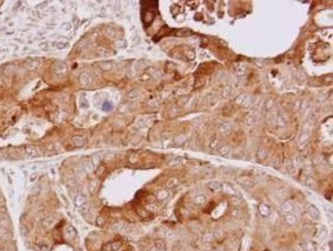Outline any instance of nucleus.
I'll use <instances>...</instances> for the list:
<instances>
[{
    "instance_id": "1a4fd4ad",
    "label": "nucleus",
    "mask_w": 333,
    "mask_h": 251,
    "mask_svg": "<svg viewBox=\"0 0 333 251\" xmlns=\"http://www.w3.org/2000/svg\"><path fill=\"white\" fill-rule=\"evenodd\" d=\"M259 209H260V213L263 215H268L269 214V210L270 209H269V207L266 206V205H261Z\"/></svg>"
},
{
    "instance_id": "6e6552de",
    "label": "nucleus",
    "mask_w": 333,
    "mask_h": 251,
    "mask_svg": "<svg viewBox=\"0 0 333 251\" xmlns=\"http://www.w3.org/2000/svg\"><path fill=\"white\" fill-rule=\"evenodd\" d=\"M282 210H283L284 212H290L292 210V205L290 203L283 204V206H282Z\"/></svg>"
},
{
    "instance_id": "9b49d317",
    "label": "nucleus",
    "mask_w": 333,
    "mask_h": 251,
    "mask_svg": "<svg viewBox=\"0 0 333 251\" xmlns=\"http://www.w3.org/2000/svg\"><path fill=\"white\" fill-rule=\"evenodd\" d=\"M228 148H223L222 150H220V152H222V153L223 154H227V152H228Z\"/></svg>"
},
{
    "instance_id": "f8f14e48",
    "label": "nucleus",
    "mask_w": 333,
    "mask_h": 251,
    "mask_svg": "<svg viewBox=\"0 0 333 251\" xmlns=\"http://www.w3.org/2000/svg\"><path fill=\"white\" fill-rule=\"evenodd\" d=\"M258 155L260 156V158H261V157H263V158H264V156H266V154H264V151H263V152L259 151V154H258Z\"/></svg>"
},
{
    "instance_id": "7ed1b4c3",
    "label": "nucleus",
    "mask_w": 333,
    "mask_h": 251,
    "mask_svg": "<svg viewBox=\"0 0 333 251\" xmlns=\"http://www.w3.org/2000/svg\"><path fill=\"white\" fill-rule=\"evenodd\" d=\"M121 242L119 241H115V242H112L110 244V251H117L121 248Z\"/></svg>"
},
{
    "instance_id": "f03ea898",
    "label": "nucleus",
    "mask_w": 333,
    "mask_h": 251,
    "mask_svg": "<svg viewBox=\"0 0 333 251\" xmlns=\"http://www.w3.org/2000/svg\"><path fill=\"white\" fill-rule=\"evenodd\" d=\"M310 214H311L313 218H315V219H319L320 218V212L315 206L310 207Z\"/></svg>"
},
{
    "instance_id": "f257e3e1",
    "label": "nucleus",
    "mask_w": 333,
    "mask_h": 251,
    "mask_svg": "<svg viewBox=\"0 0 333 251\" xmlns=\"http://www.w3.org/2000/svg\"><path fill=\"white\" fill-rule=\"evenodd\" d=\"M154 244H155V247H156L159 251L166 250V243H165V241L163 239H160V238L159 239H155Z\"/></svg>"
},
{
    "instance_id": "0eeeda50",
    "label": "nucleus",
    "mask_w": 333,
    "mask_h": 251,
    "mask_svg": "<svg viewBox=\"0 0 333 251\" xmlns=\"http://www.w3.org/2000/svg\"><path fill=\"white\" fill-rule=\"evenodd\" d=\"M212 240H213V236L210 235V234L204 235L203 236V238H202V241L204 243H210V242H212Z\"/></svg>"
},
{
    "instance_id": "39448f33",
    "label": "nucleus",
    "mask_w": 333,
    "mask_h": 251,
    "mask_svg": "<svg viewBox=\"0 0 333 251\" xmlns=\"http://www.w3.org/2000/svg\"><path fill=\"white\" fill-rule=\"evenodd\" d=\"M286 222L289 225H293L297 222V219L295 216H293V215H289V216L286 217Z\"/></svg>"
},
{
    "instance_id": "20e7f679",
    "label": "nucleus",
    "mask_w": 333,
    "mask_h": 251,
    "mask_svg": "<svg viewBox=\"0 0 333 251\" xmlns=\"http://www.w3.org/2000/svg\"><path fill=\"white\" fill-rule=\"evenodd\" d=\"M304 250L306 251H317L316 246L313 242H307L306 245H304Z\"/></svg>"
},
{
    "instance_id": "423d86ee",
    "label": "nucleus",
    "mask_w": 333,
    "mask_h": 251,
    "mask_svg": "<svg viewBox=\"0 0 333 251\" xmlns=\"http://www.w3.org/2000/svg\"><path fill=\"white\" fill-rule=\"evenodd\" d=\"M220 187H222L220 186V184L219 182H217V181H213L209 184V187L211 190H213V191H218V190L220 189Z\"/></svg>"
},
{
    "instance_id": "9d476101",
    "label": "nucleus",
    "mask_w": 333,
    "mask_h": 251,
    "mask_svg": "<svg viewBox=\"0 0 333 251\" xmlns=\"http://www.w3.org/2000/svg\"><path fill=\"white\" fill-rule=\"evenodd\" d=\"M194 201H195V203H196V204L201 205V204H203V203H204V202H205V198L203 197V196H198V197H196V198H195Z\"/></svg>"
}]
</instances>
